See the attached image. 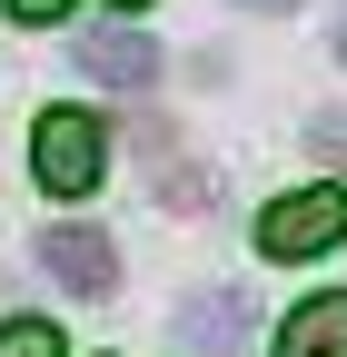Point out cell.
I'll return each instance as SVG.
<instances>
[{"label":"cell","instance_id":"cell-1","mask_svg":"<svg viewBox=\"0 0 347 357\" xmlns=\"http://www.w3.org/2000/svg\"><path fill=\"white\" fill-rule=\"evenodd\" d=\"M30 169H40L50 199H90L100 169H109V129H100L90 109H50V119L30 129Z\"/></svg>","mask_w":347,"mask_h":357},{"label":"cell","instance_id":"cell-2","mask_svg":"<svg viewBox=\"0 0 347 357\" xmlns=\"http://www.w3.org/2000/svg\"><path fill=\"white\" fill-rule=\"evenodd\" d=\"M337 238H347V189H298V199H278L258 218V248L268 258H327Z\"/></svg>","mask_w":347,"mask_h":357},{"label":"cell","instance_id":"cell-3","mask_svg":"<svg viewBox=\"0 0 347 357\" xmlns=\"http://www.w3.org/2000/svg\"><path fill=\"white\" fill-rule=\"evenodd\" d=\"M40 268H50L70 298H109V288H119V248L90 229V218H60V229L40 238Z\"/></svg>","mask_w":347,"mask_h":357},{"label":"cell","instance_id":"cell-4","mask_svg":"<svg viewBox=\"0 0 347 357\" xmlns=\"http://www.w3.org/2000/svg\"><path fill=\"white\" fill-rule=\"evenodd\" d=\"M79 70H90L100 89H149L159 79V50L139 30H90V40H79Z\"/></svg>","mask_w":347,"mask_h":357},{"label":"cell","instance_id":"cell-5","mask_svg":"<svg viewBox=\"0 0 347 357\" xmlns=\"http://www.w3.org/2000/svg\"><path fill=\"white\" fill-rule=\"evenodd\" d=\"M278 357H347V288H327V298L298 307V318L278 328Z\"/></svg>","mask_w":347,"mask_h":357},{"label":"cell","instance_id":"cell-6","mask_svg":"<svg viewBox=\"0 0 347 357\" xmlns=\"http://www.w3.org/2000/svg\"><path fill=\"white\" fill-rule=\"evenodd\" d=\"M238 337H248V298H229V288H219V298L179 307V347H208V357H229Z\"/></svg>","mask_w":347,"mask_h":357},{"label":"cell","instance_id":"cell-7","mask_svg":"<svg viewBox=\"0 0 347 357\" xmlns=\"http://www.w3.org/2000/svg\"><path fill=\"white\" fill-rule=\"evenodd\" d=\"M0 357H60V328L50 318H10L0 328Z\"/></svg>","mask_w":347,"mask_h":357},{"label":"cell","instance_id":"cell-8","mask_svg":"<svg viewBox=\"0 0 347 357\" xmlns=\"http://www.w3.org/2000/svg\"><path fill=\"white\" fill-rule=\"evenodd\" d=\"M10 20H30V30H50V20H70V0H0Z\"/></svg>","mask_w":347,"mask_h":357},{"label":"cell","instance_id":"cell-9","mask_svg":"<svg viewBox=\"0 0 347 357\" xmlns=\"http://www.w3.org/2000/svg\"><path fill=\"white\" fill-rule=\"evenodd\" d=\"M318 149H337V159H347V109H327V119H318Z\"/></svg>","mask_w":347,"mask_h":357},{"label":"cell","instance_id":"cell-10","mask_svg":"<svg viewBox=\"0 0 347 357\" xmlns=\"http://www.w3.org/2000/svg\"><path fill=\"white\" fill-rule=\"evenodd\" d=\"M238 10H298V0H238Z\"/></svg>","mask_w":347,"mask_h":357},{"label":"cell","instance_id":"cell-11","mask_svg":"<svg viewBox=\"0 0 347 357\" xmlns=\"http://www.w3.org/2000/svg\"><path fill=\"white\" fill-rule=\"evenodd\" d=\"M109 10H139V0H109Z\"/></svg>","mask_w":347,"mask_h":357},{"label":"cell","instance_id":"cell-12","mask_svg":"<svg viewBox=\"0 0 347 357\" xmlns=\"http://www.w3.org/2000/svg\"><path fill=\"white\" fill-rule=\"evenodd\" d=\"M337 60H347V30H337Z\"/></svg>","mask_w":347,"mask_h":357}]
</instances>
